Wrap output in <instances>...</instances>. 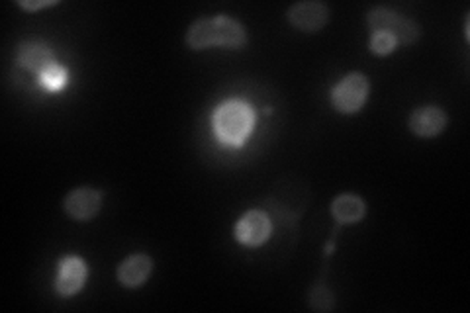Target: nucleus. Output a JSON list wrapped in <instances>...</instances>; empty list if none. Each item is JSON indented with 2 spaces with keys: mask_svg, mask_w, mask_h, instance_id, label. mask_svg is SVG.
<instances>
[{
  "mask_svg": "<svg viewBox=\"0 0 470 313\" xmlns=\"http://www.w3.org/2000/svg\"><path fill=\"white\" fill-rule=\"evenodd\" d=\"M186 44L189 47L200 52L212 45H222L228 49H241L247 44V32L245 28L230 16H215V18H202L189 28L186 34Z\"/></svg>",
  "mask_w": 470,
  "mask_h": 313,
  "instance_id": "obj_1",
  "label": "nucleus"
},
{
  "mask_svg": "<svg viewBox=\"0 0 470 313\" xmlns=\"http://www.w3.org/2000/svg\"><path fill=\"white\" fill-rule=\"evenodd\" d=\"M253 112L243 102H228L214 114V130L223 143L241 145L253 130Z\"/></svg>",
  "mask_w": 470,
  "mask_h": 313,
  "instance_id": "obj_2",
  "label": "nucleus"
},
{
  "mask_svg": "<svg viewBox=\"0 0 470 313\" xmlns=\"http://www.w3.org/2000/svg\"><path fill=\"white\" fill-rule=\"evenodd\" d=\"M367 24L372 29V34L386 32L396 37L398 44L411 45L417 42L419 37V26L409 18H401L400 14L392 12V10L378 6L372 8L367 16Z\"/></svg>",
  "mask_w": 470,
  "mask_h": 313,
  "instance_id": "obj_3",
  "label": "nucleus"
},
{
  "mask_svg": "<svg viewBox=\"0 0 470 313\" xmlns=\"http://www.w3.org/2000/svg\"><path fill=\"white\" fill-rule=\"evenodd\" d=\"M369 81L365 75L351 73L345 78H341L337 86L331 92V102L336 110L341 114H355L365 106L369 98Z\"/></svg>",
  "mask_w": 470,
  "mask_h": 313,
  "instance_id": "obj_4",
  "label": "nucleus"
},
{
  "mask_svg": "<svg viewBox=\"0 0 470 313\" xmlns=\"http://www.w3.org/2000/svg\"><path fill=\"white\" fill-rule=\"evenodd\" d=\"M101 205L102 192L91 189V186H81V189L71 190L63 202L65 212L77 221L93 220L94 215L101 212Z\"/></svg>",
  "mask_w": 470,
  "mask_h": 313,
  "instance_id": "obj_5",
  "label": "nucleus"
},
{
  "mask_svg": "<svg viewBox=\"0 0 470 313\" xmlns=\"http://www.w3.org/2000/svg\"><path fill=\"white\" fill-rule=\"evenodd\" d=\"M271 220L261 210H251L235 225V239L247 245V247H259L271 237Z\"/></svg>",
  "mask_w": 470,
  "mask_h": 313,
  "instance_id": "obj_6",
  "label": "nucleus"
},
{
  "mask_svg": "<svg viewBox=\"0 0 470 313\" xmlns=\"http://www.w3.org/2000/svg\"><path fill=\"white\" fill-rule=\"evenodd\" d=\"M86 264L83 259L75 257H65L59 261V272H57V280H55V290L59 296L69 298L75 296V293L85 286L86 282Z\"/></svg>",
  "mask_w": 470,
  "mask_h": 313,
  "instance_id": "obj_7",
  "label": "nucleus"
},
{
  "mask_svg": "<svg viewBox=\"0 0 470 313\" xmlns=\"http://www.w3.org/2000/svg\"><path fill=\"white\" fill-rule=\"evenodd\" d=\"M288 22L302 29V32H320V29L328 24L329 20V8L323 3H298L288 10Z\"/></svg>",
  "mask_w": 470,
  "mask_h": 313,
  "instance_id": "obj_8",
  "label": "nucleus"
},
{
  "mask_svg": "<svg viewBox=\"0 0 470 313\" xmlns=\"http://www.w3.org/2000/svg\"><path fill=\"white\" fill-rule=\"evenodd\" d=\"M408 124L419 137H435L447 127V114L437 106H424L414 110Z\"/></svg>",
  "mask_w": 470,
  "mask_h": 313,
  "instance_id": "obj_9",
  "label": "nucleus"
},
{
  "mask_svg": "<svg viewBox=\"0 0 470 313\" xmlns=\"http://www.w3.org/2000/svg\"><path fill=\"white\" fill-rule=\"evenodd\" d=\"M153 270V261L143 253L127 257L120 267H118V280L126 288H140L150 278Z\"/></svg>",
  "mask_w": 470,
  "mask_h": 313,
  "instance_id": "obj_10",
  "label": "nucleus"
},
{
  "mask_svg": "<svg viewBox=\"0 0 470 313\" xmlns=\"http://www.w3.org/2000/svg\"><path fill=\"white\" fill-rule=\"evenodd\" d=\"M16 61L20 67H24L29 73L42 75L47 67L55 65V55L52 52V47H47L44 44H22L18 47Z\"/></svg>",
  "mask_w": 470,
  "mask_h": 313,
  "instance_id": "obj_11",
  "label": "nucleus"
},
{
  "mask_svg": "<svg viewBox=\"0 0 470 313\" xmlns=\"http://www.w3.org/2000/svg\"><path fill=\"white\" fill-rule=\"evenodd\" d=\"M367 205L355 194H341L331 204V213L339 223H357L365 218Z\"/></svg>",
  "mask_w": 470,
  "mask_h": 313,
  "instance_id": "obj_12",
  "label": "nucleus"
},
{
  "mask_svg": "<svg viewBox=\"0 0 470 313\" xmlns=\"http://www.w3.org/2000/svg\"><path fill=\"white\" fill-rule=\"evenodd\" d=\"M39 81H42V84L47 88V91L57 92L67 84V71L61 65L55 63L52 67H47L45 71L39 75Z\"/></svg>",
  "mask_w": 470,
  "mask_h": 313,
  "instance_id": "obj_13",
  "label": "nucleus"
},
{
  "mask_svg": "<svg viewBox=\"0 0 470 313\" xmlns=\"http://www.w3.org/2000/svg\"><path fill=\"white\" fill-rule=\"evenodd\" d=\"M396 37L386 32H377L370 37V52L375 55H388L396 49Z\"/></svg>",
  "mask_w": 470,
  "mask_h": 313,
  "instance_id": "obj_14",
  "label": "nucleus"
},
{
  "mask_svg": "<svg viewBox=\"0 0 470 313\" xmlns=\"http://www.w3.org/2000/svg\"><path fill=\"white\" fill-rule=\"evenodd\" d=\"M310 306L318 311L333 309V296L326 286H316L310 293Z\"/></svg>",
  "mask_w": 470,
  "mask_h": 313,
  "instance_id": "obj_15",
  "label": "nucleus"
},
{
  "mask_svg": "<svg viewBox=\"0 0 470 313\" xmlns=\"http://www.w3.org/2000/svg\"><path fill=\"white\" fill-rule=\"evenodd\" d=\"M57 3H49V0H42V3H26V0H22L20 3V6L26 8V10H39V8H45V6H55Z\"/></svg>",
  "mask_w": 470,
  "mask_h": 313,
  "instance_id": "obj_16",
  "label": "nucleus"
}]
</instances>
